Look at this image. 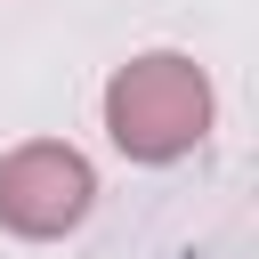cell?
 <instances>
[{
    "label": "cell",
    "instance_id": "7a4b0ae2",
    "mask_svg": "<svg viewBox=\"0 0 259 259\" xmlns=\"http://www.w3.org/2000/svg\"><path fill=\"white\" fill-rule=\"evenodd\" d=\"M89 202H97V178H89V162H81L73 146H57V138L16 146V154L0 162V227H8V235L49 243V235L81 227Z\"/></svg>",
    "mask_w": 259,
    "mask_h": 259
},
{
    "label": "cell",
    "instance_id": "6da1fadb",
    "mask_svg": "<svg viewBox=\"0 0 259 259\" xmlns=\"http://www.w3.org/2000/svg\"><path fill=\"white\" fill-rule=\"evenodd\" d=\"M105 130H113V146L130 162H178V154H194L202 130H210V81H202V65L170 57V49L121 65L105 81Z\"/></svg>",
    "mask_w": 259,
    "mask_h": 259
}]
</instances>
